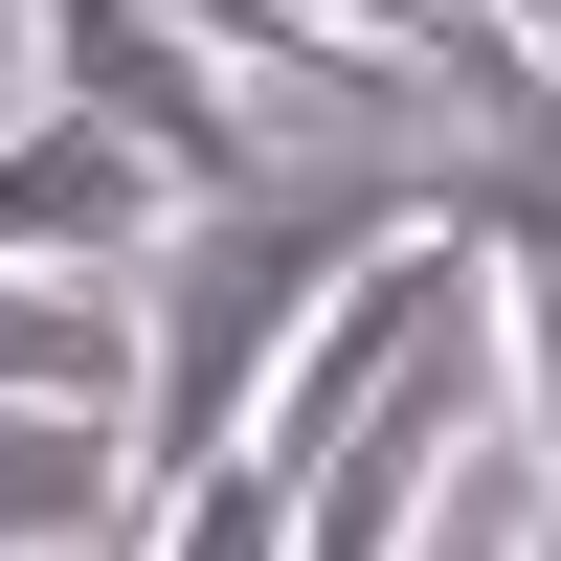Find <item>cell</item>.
I'll return each mask as SVG.
<instances>
[{"mask_svg": "<svg viewBox=\"0 0 561 561\" xmlns=\"http://www.w3.org/2000/svg\"><path fill=\"white\" fill-rule=\"evenodd\" d=\"M427 203L472 225L494 270H561V90H517V113H449V135H427Z\"/></svg>", "mask_w": 561, "mask_h": 561, "instance_id": "6", "label": "cell"}, {"mask_svg": "<svg viewBox=\"0 0 561 561\" xmlns=\"http://www.w3.org/2000/svg\"><path fill=\"white\" fill-rule=\"evenodd\" d=\"M23 45H45V90H68V113H113L158 180H225V158H270V135H293V113H248L158 0H23Z\"/></svg>", "mask_w": 561, "mask_h": 561, "instance_id": "2", "label": "cell"}, {"mask_svg": "<svg viewBox=\"0 0 561 561\" xmlns=\"http://www.w3.org/2000/svg\"><path fill=\"white\" fill-rule=\"evenodd\" d=\"M135 561H293V449L225 427L203 472H158V494H135Z\"/></svg>", "mask_w": 561, "mask_h": 561, "instance_id": "7", "label": "cell"}, {"mask_svg": "<svg viewBox=\"0 0 561 561\" xmlns=\"http://www.w3.org/2000/svg\"><path fill=\"white\" fill-rule=\"evenodd\" d=\"M494 404H517V449L561 472V270H494Z\"/></svg>", "mask_w": 561, "mask_h": 561, "instance_id": "8", "label": "cell"}, {"mask_svg": "<svg viewBox=\"0 0 561 561\" xmlns=\"http://www.w3.org/2000/svg\"><path fill=\"white\" fill-rule=\"evenodd\" d=\"M472 23H494V45H517V68H561V0H472Z\"/></svg>", "mask_w": 561, "mask_h": 561, "instance_id": "9", "label": "cell"}, {"mask_svg": "<svg viewBox=\"0 0 561 561\" xmlns=\"http://www.w3.org/2000/svg\"><path fill=\"white\" fill-rule=\"evenodd\" d=\"M0 561H135V427L113 404H0Z\"/></svg>", "mask_w": 561, "mask_h": 561, "instance_id": "3", "label": "cell"}, {"mask_svg": "<svg viewBox=\"0 0 561 561\" xmlns=\"http://www.w3.org/2000/svg\"><path fill=\"white\" fill-rule=\"evenodd\" d=\"M180 45H203L225 90H248V113H404V90L427 68H382V45L337 23V0H158Z\"/></svg>", "mask_w": 561, "mask_h": 561, "instance_id": "4", "label": "cell"}, {"mask_svg": "<svg viewBox=\"0 0 561 561\" xmlns=\"http://www.w3.org/2000/svg\"><path fill=\"white\" fill-rule=\"evenodd\" d=\"M517 561H561V472H539V517H517Z\"/></svg>", "mask_w": 561, "mask_h": 561, "instance_id": "10", "label": "cell"}, {"mask_svg": "<svg viewBox=\"0 0 561 561\" xmlns=\"http://www.w3.org/2000/svg\"><path fill=\"white\" fill-rule=\"evenodd\" d=\"M0 404H113L135 427V270H0Z\"/></svg>", "mask_w": 561, "mask_h": 561, "instance_id": "5", "label": "cell"}, {"mask_svg": "<svg viewBox=\"0 0 561 561\" xmlns=\"http://www.w3.org/2000/svg\"><path fill=\"white\" fill-rule=\"evenodd\" d=\"M404 225H449V203H427V158H314V135H270V158L180 180L158 248H135V494L203 472V449L293 382L314 293H337L359 248H404Z\"/></svg>", "mask_w": 561, "mask_h": 561, "instance_id": "1", "label": "cell"}]
</instances>
